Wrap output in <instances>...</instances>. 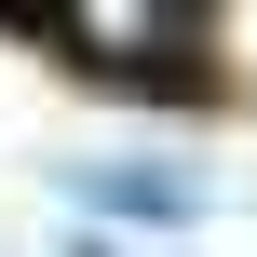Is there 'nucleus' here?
<instances>
[{
	"instance_id": "nucleus-1",
	"label": "nucleus",
	"mask_w": 257,
	"mask_h": 257,
	"mask_svg": "<svg viewBox=\"0 0 257 257\" xmlns=\"http://www.w3.org/2000/svg\"><path fill=\"white\" fill-rule=\"evenodd\" d=\"M81 203H108L122 230H176V217H190V176H176V163H95Z\"/></svg>"
}]
</instances>
